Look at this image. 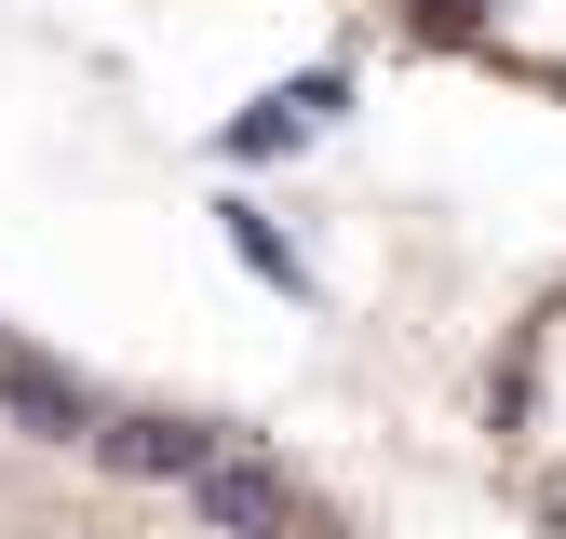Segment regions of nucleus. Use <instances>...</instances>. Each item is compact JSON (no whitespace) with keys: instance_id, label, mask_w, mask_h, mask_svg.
Instances as JSON below:
<instances>
[{"instance_id":"nucleus-1","label":"nucleus","mask_w":566,"mask_h":539,"mask_svg":"<svg viewBox=\"0 0 566 539\" xmlns=\"http://www.w3.org/2000/svg\"><path fill=\"white\" fill-rule=\"evenodd\" d=\"M189 512L217 539H283V526H297V486H283L270 458H202L189 472Z\"/></svg>"},{"instance_id":"nucleus-2","label":"nucleus","mask_w":566,"mask_h":539,"mask_svg":"<svg viewBox=\"0 0 566 539\" xmlns=\"http://www.w3.org/2000/svg\"><path fill=\"white\" fill-rule=\"evenodd\" d=\"M95 458H108V472H163V486H189L202 458H230V432H202V419H163V404H135V419H95Z\"/></svg>"},{"instance_id":"nucleus-3","label":"nucleus","mask_w":566,"mask_h":539,"mask_svg":"<svg viewBox=\"0 0 566 539\" xmlns=\"http://www.w3.org/2000/svg\"><path fill=\"white\" fill-rule=\"evenodd\" d=\"M0 419L41 432V445H95V391L67 364H41V351H0Z\"/></svg>"},{"instance_id":"nucleus-4","label":"nucleus","mask_w":566,"mask_h":539,"mask_svg":"<svg viewBox=\"0 0 566 539\" xmlns=\"http://www.w3.org/2000/svg\"><path fill=\"white\" fill-rule=\"evenodd\" d=\"M230 243H243V256L270 270V284H283V297H297V284H311V270H297V243H283L270 216H243V202H230Z\"/></svg>"},{"instance_id":"nucleus-5","label":"nucleus","mask_w":566,"mask_h":539,"mask_svg":"<svg viewBox=\"0 0 566 539\" xmlns=\"http://www.w3.org/2000/svg\"><path fill=\"white\" fill-rule=\"evenodd\" d=\"M405 28H432V41H472V28H485V0H405Z\"/></svg>"}]
</instances>
